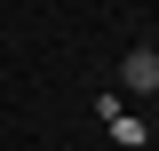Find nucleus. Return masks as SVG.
Instances as JSON below:
<instances>
[{
    "label": "nucleus",
    "instance_id": "1",
    "mask_svg": "<svg viewBox=\"0 0 159 151\" xmlns=\"http://www.w3.org/2000/svg\"><path fill=\"white\" fill-rule=\"evenodd\" d=\"M119 88H127V95H143V103H159V48H127Z\"/></svg>",
    "mask_w": 159,
    "mask_h": 151
},
{
    "label": "nucleus",
    "instance_id": "2",
    "mask_svg": "<svg viewBox=\"0 0 159 151\" xmlns=\"http://www.w3.org/2000/svg\"><path fill=\"white\" fill-rule=\"evenodd\" d=\"M143 135H151V119H143V112H111V143H119V151H135Z\"/></svg>",
    "mask_w": 159,
    "mask_h": 151
}]
</instances>
